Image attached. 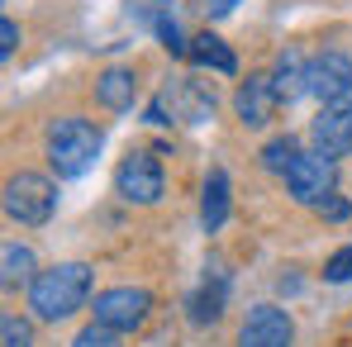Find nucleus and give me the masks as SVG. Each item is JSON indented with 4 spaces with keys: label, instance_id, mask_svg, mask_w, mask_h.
Instances as JSON below:
<instances>
[{
    "label": "nucleus",
    "instance_id": "a211bd4d",
    "mask_svg": "<svg viewBox=\"0 0 352 347\" xmlns=\"http://www.w3.org/2000/svg\"><path fill=\"white\" fill-rule=\"evenodd\" d=\"M295 157H300V153H295V138H291V133H286V138H272V143L262 148V167H267V172H276V176L291 172Z\"/></svg>",
    "mask_w": 352,
    "mask_h": 347
},
{
    "label": "nucleus",
    "instance_id": "39448f33",
    "mask_svg": "<svg viewBox=\"0 0 352 347\" xmlns=\"http://www.w3.org/2000/svg\"><path fill=\"white\" fill-rule=\"evenodd\" d=\"M167 110H172V124H205V119L214 115V96H210L200 81L181 76V81H172V86L153 100L148 119H153V124H167Z\"/></svg>",
    "mask_w": 352,
    "mask_h": 347
},
{
    "label": "nucleus",
    "instance_id": "4468645a",
    "mask_svg": "<svg viewBox=\"0 0 352 347\" xmlns=\"http://www.w3.org/2000/svg\"><path fill=\"white\" fill-rule=\"evenodd\" d=\"M224 219H229V176L210 172V181H205V200H200V224H205V233H219L224 229Z\"/></svg>",
    "mask_w": 352,
    "mask_h": 347
},
{
    "label": "nucleus",
    "instance_id": "f8f14e48",
    "mask_svg": "<svg viewBox=\"0 0 352 347\" xmlns=\"http://www.w3.org/2000/svg\"><path fill=\"white\" fill-rule=\"evenodd\" d=\"M309 62L300 58L295 48H286L281 58H276V67H272V86H276V100L281 105H291V100H300L305 91H309Z\"/></svg>",
    "mask_w": 352,
    "mask_h": 347
},
{
    "label": "nucleus",
    "instance_id": "6e6552de",
    "mask_svg": "<svg viewBox=\"0 0 352 347\" xmlns=\"http://www.w3.org/2000/svg\"><path fill=\"white\" fill-rule=\"evenodd\" d=\"M305 81H309V96L319 105H338V100L352 96V58L338 53V48H329V53L309 58V76Z\"/></svg>",
    "mask_w": 352,
    "mask_h": 347
},
{
    "label": "nucleus",
    "instance_id": "ddd939ff",
    "mask_svg": "<svg viewBox=\"0 0 352 347\" xmlns=\"http://www.w3.org/2000/svg\"><path fill=\"white\" fill-rule=\"evenodd\" d=\"M96 96H100V105H105V110H129V105H133V96H138V76H133L129 67H110V71H100Z\"/></svg>",
    "mask_w": 352,
    "mask_h": 347
},
{
    "label": "nucleus",
    "instance_id": "f3484780",
    "mask_svg": "<svg viewBox=\"0 0 352 347\" xmlns=\"http://www.w3.org/2000/svg\"><path fill=\"white\" fill-rule=\"evenodd\" d=\"M224 314V276L214 271V281L205 276V286L195 290V300H190V319L195 324H214Z\"/></svg>",
    "mask_w": 352,
    "mask_h": 347
},
{
    "label": "nucleus",
    "instance_id": "f257e3e1",
    "mask_svg": "<svg viewBox=\"0 0 352 347\" xmlns=\"http://www.w3.org/2000/svg\"><path fill=\"white\" fill-rule=\"evenodd\" d=\"M86 295H91V267H86V262H58V267H48V271L34 276V286H29V309H34L38 319L58 324V319H72V314L86 304Z\"/></svg>",
    "mask_w": 352,
    "mask_h": 347
},
{
    "label": "nucleus",
    "instance_id": "b1692460",
    "mask_svg": "<svg viewBox=\"0 0 352 347\" xmlns=\"http://www.w3.org/2000/svg\"><path fill=\"white\" fill-rule=\"evenodd\" d=\"M348 210H352V205L343 200V195H338V190H333V195L319 205V214H324V219H348Z\"/></svg>",
    "mask_w": 352,
    "mask_h": 347
},
{
    "label": "nucleus",
    "instance_id": "aec40b11",
    "mask_svg": "<svg viewBox=\"0 0 352 347\" xmlns=\"http://www.w3.org/2000/svg\"><path fill=\"white\" fill-rule=\"evenodd\" d=\"M0 333H5V347H34V328L19 314H5L0 319Z\"/></svg>",
    "mask_w": 352,
    "mask_h": 347
},
{
    "label": "nucleus",
    "instance_id": "6ab92c4d",
    "mask_svg": "<svg viewBox=\"0 0 352 347\" xmlns=\"http://www.w3.org/2000/svg\"><path fill=\"white\" fill-rule=\"evenodd\" d=\"M72 347H124V333L105 328V324H86V328L72 338Z\"/></svg>",
    "mask_w": 352,
    "mask_h": 347
},
{
    "label": "nucleus",
    "instance_id": "5701e85b",
    "mask_svg": "<svg viewBox=\"0 0 352 347\" xmlns=\"http://www.w3.org/2000/svg\"><path fill=\"white\" fill-rule=\"evenodd\" d=\"M19 48V29H14V19H0V58H10Z\"/></svg>",
    "mask_w": 352,
    "mask_h": 347
},
{
    "label": "nucleus",
    "instance_id": "2eb2a0df",
    "mask_svg": "<svg viewBox=\"0 0 352 347\" xmlns=\"http://www.w3.org/2000/svg\"><path fill=\"white\" fill-rule=\"evenodd\" d=\"M0 267H5L0 281H5L10 290L14 286H34V276H38V271H34V252H29L24 243H5V247H0Z\"/></svg>",
    "mask_w": 352,
    "mask_h": 347
},
{
    "label": "nucleus",
    "instance_id": "393cba45",
    "mask_svg": "<svg viewBox=\"0 0 352 347\" xmlns=\"http://www.w3.org/2000/svg\"><path fill=\"white\" fill-rule=\"evenodd\" d=\"M234 5H238V0H200L195 10H200L205 19H224V14H234Z\"/></svg>",
    "mask_w": 352,
    "mask_h": 347
},
{
    "label": "nucleus",
    "instance_id": "423d86ee",
    "mask_svg": "<svg viewBox=\"0 0 352 347\" xmlns=\"http://www.w3.org/2000/svg\"><path fill=\"white\" fill-rule=\"evenodd\" d=\"M115 195L129 200V205H157L162 200V167L153 153H129L115 167Z\"/></svg>",
    "mask_w": 352,
    "mask_h": 347
},
{
    "label": "nucleus",
    "instance_id": "4be33fe9",
    "mask_svg": "<svg viewBox=\"0 0 352 347\" xmlns=\"http://www.w3.org/2000/svg\"><path fill=\"white\" fill-rule=\"evenodd\" d=\"M157 38H162V48H167V53H176V58H181V53H190V43L181 38L176 19H167V14H157Z\"/></svg>",
    "mask_w": 352,
    "mask_h": 347
},
{
    "label": "nucleus",
    "instance_id": "412c9836",
    "mask_svg": "<svg viewBox=\"0 0 352 347\" xmlns=\"http://www.w3.org/2000/svg\"><path fill=\"white\" fill-rule=\"evenodd\" d=\"M324 281H333V286L352 281V243H348V247H338V252L329 257V267H324Z\"/></svg>",
    "mask_w": 352,
    "mask_h": 347
},
{
    "label": "nucleus",
    "instance_id": "7ed1b4c3",
    "mask_svg": "<svg viewBox=\"0 0 352 347\" xmlns=\"http://www.w3.org/2000/svg\"><path fill=\"white\" fill-rule=\"evenodd\" d=\"M53 210H58V186H53L48 176L19 172V176H10V181H5V214H10L14 224L38 229V224H48V219H53Z\"/></svg>",
    "mask_w": 352,
    "mask_h": 347
},
{
    "label": "nucleus",
    "instance_id": "20e7f679",
    "mask_svg": "<svg viewBox=\"0 0 352 347\" xmlns=\"http://www.w3.org/2000/svg\"><path fill=\"white\" fill-rule=\"evenodd\" d=\"M148 309H153V295L138 286H110L96 295V304H91V324H105V328H115V333H133V328H143V319H148Z\"/></svg>",
    "mask_w": 352,
    "mask_h": 347
},
{
    "label": "nucleus",
    "instance_id": "f03ea898",
    "mask_svg": "<svg viewBox=\"0 0 352 347\" xmlns=\"http://www.w3.org/2000/svg\"><path fill=\"white\" fill-rule=\"evenodd\" d=\"M43 143H48V162H53L58 176H86L91 162L100 157V128L91 119H76V115L53 119Z\"/></svg>",
    "mask_w": 352,
    "mask_h": 347
},
{
    "label": "nucleus",
    "instance_id": "9b49d317",
    "mask_svg": "<svg viewBox=\"0 0 352 347\" xmlns=\"http://www.w3.org/2000/svg\"><path fill=\"white\" fill-rule=\"evenodd\" d=\"M276 86H272V76H248L243 86H238V96H234V115L248 124V128H262V124H272V115H276Z\"/></svg>",
    "mask_w": 352,
    "mask_h": 347
},
{
    "label": "nucleus",
    "instance_id": "1a4fd4ad",
    "mask_svg": "<svg viewBox=\"0 0 352 347\" xmlns=\"http://www.w3.org/2000/svg\"><path fill=\"white\" fill-rule=\"evenodd\" d=\"M309 133H314V153H324V157H352V100L319 105Z\"/></svg>",
    "mask_w": 352,
    "mask_h": 347
},
{
    "label": "nucleus",
    "instance_id": "0eeeda50",
    "mask_svg": "<svg viewBox=\"0 0 352 347\" xmlns=\"http://www.w3.org/2000/svg\"><path fill=\"white\" fill-rule=\"evenodd\" d=\"M333 181H338L333 157H324V153H300L295 167L286 172V190H291L300 205H314V210H319V205L333 195Z\"/></svg>",
    "mask_w": 352,
    "mask_h": 347
},
{
    "label": "nucleus",
    "instance_id": "dca6fc26",
    "mask_svg": "<svg viewBox=\"0 0 352 347\" xmlns=\"http://www.w3.org/2000/svg\"><path fill=\"white\" fill-rule=\"evenodd\" d=\"M190 62H200V67H214V71H224V76H234L238 71V62L234 53L224 48V38H214V34H200L195 43H190V53H186Z\"/></svg>",
    "mask_w": 352,
    "mask_h": 347
},
{
    "label": "nucleus",
    "instance_id": "9d476101",
    "mask_svg": "<svg viewBox=\"0 0 352 347\" xmlns=\"http://www.w3.org/2000/svg\"><path fill=\"white\" fill-rule=\"evenodd\" d=\"M291 343H295V324L276 304H257L238 328V347H291Z\"/></svg>",
    "mask_w": 352,
    "mask_h": 347
}]
</instances>
